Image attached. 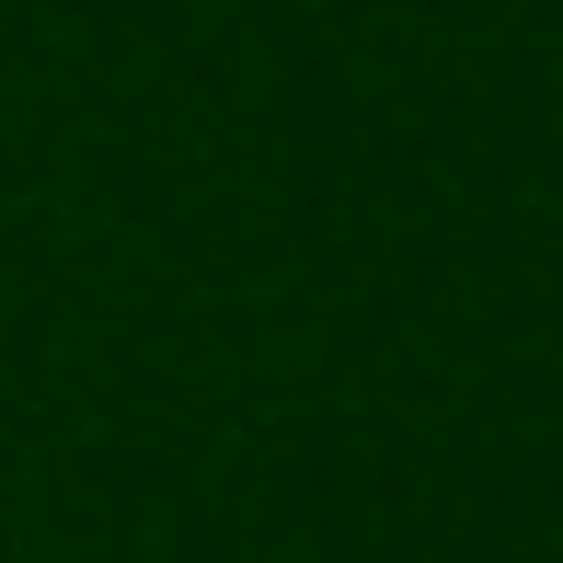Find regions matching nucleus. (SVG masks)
Masks as SVG:
<instances>
[]
</instances>
